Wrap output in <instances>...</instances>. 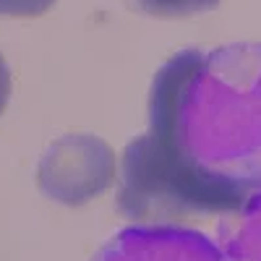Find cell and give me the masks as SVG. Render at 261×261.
Listing matches in <instances>:
<instances>
[{
  "label": "cell",
  "mask_w": 261,
  "mask_h": 261,
  "mask_svg": "<svg viewBox=\"0 0 261 261\" xmlns=\"http://www.w3.org/2000/svg\"><path fill=\"white\" fill-rule=\"evenodd\" d=\"M261 191V42L183 50L154 76L149 130L120 162L118 209L136 225L230 214Z\"/></svg>",
  "instance_id": "1"
},
{
  "label": "cell",
  "mask_w": 261,
  "mask_h": 261,
  "mask_svg": "<svg viewBox=\"0 0 261 261\" xmlns=\"http://www.w3.org/2000/svg\"><path fill=\"white\" fill-rule=\"evenodd\" d=\"M113 146L94 134H65L55 139L37 165L42 196L63 206H84L113 188L118 178Z\"/></svg>",
  "instance_id": "2"
},
{
  "label": "cell",
  "mask_w": 261,
  "mask_h": 261,
  "mask_svg": "<svg viewBox=\"0 0 261 261\" xmlns=\"http://www.w3.org/2000/svg\"><path fill=\"white\" fill-rule=\"evenodd\" d=\"M92 261H230L220 243L178 225H130L110 238Z\"/></svg>",
  "instance_id": "3"
},
{
  "label": "cell",
  "mask_w": 261,
  "mask_h": 261,
  "mask_svg": "<svg viewBox=\"0 0 261 261\" xmlns=\"http://www.w3.org/2000/svg\"><path fill=\"white\" fill-rule=\"evenodd\" d=\"M217 235L230 261H261V191L248 196L241 209L225 214Z\"/></svg>",
  "instance_id": "4"
},
{
  "label": "cell",
  "mask_w": 261,
  "mask_h": 261,
  "mask_svg": "<svg viewBox=\"0 0 261 261\" xmlns=\"http://www.w3.org/2000/svg\"><path fill=\"white\" fill-rule=\"evenodd\" d=\"M130 8L157 18H186L196 13H206L220 6V0H128Z\"/></svg>",
  "instance_id": "5"
},
{
  "label": "cell",
  "mask_w": 261,
  "mask_h": 261,
  "mask_svg": "<svg viewBox=\"0 0 261 261\" xmlns=\"http://www.w3.org/2000/svg\"><path fill=\"white\" fill-rule=\"evenodd\" d=\"M58 0H0V16H42L47 13Z\"/></svg>",
  "instance_id": "6"
},
{
  "label": "cell",
  "mask_w": 261,
  "mask_h": 261,
  "mask_svg": "<svg viewBox=\"0 0 261 261\" xmlns=\"http://www.w3.org/2000/svg\"><path fill=\"white\" fill-rule=\"evenodd\" d=\"M8 97H11V71H8L3 55H0V113L8 105Z\"/></svg>",
  "instance_id": "7"
}]
</instances>
